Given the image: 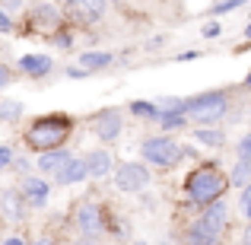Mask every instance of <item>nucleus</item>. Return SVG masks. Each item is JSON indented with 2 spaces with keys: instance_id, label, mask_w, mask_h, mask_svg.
I'll list each match as a JSON object with an SVG mask.
<instances>
[{
  "instance_id": "nucleus-1",
  "label": "nucleus",
  "mask_w": 251,
  "mask_h": 245,
  "mask_svg": "<svg viewBox=\"0 0 251 245\" xmlns=\"http://www.w3.org/2000/svg\"><path fill=\"white\" fill-rule=\"evenodd\" d=\"M74 134V118L54 111V115H42L29 124L25 131V147L35 153H48V150H61L67 143V137Z\"/></svg>"
},
{
  "instance_id": "nucleus-2",
  "label": "nucleus",
  "mask_w": 251,
  "mask_h": 245,
  "mask_svg": "<svg viewBox=\"0 0 251 245\" xmlns=\"http://www.w3.org/2000/svg\"><path fill=\"white\" fill-rule=\"evenodd\" d=\"M229 188V175L213 163H203L184 178V197L197 207H207V204L220 201Z\"/></svg>"
},
{
  "instance_id": "nucleus-3",
  "label": "nucleus",
  "mask_w": 251,
  "mask_h": 245,
  "mask_svg": "<svg viewBox=\"0 0 251 245\" xmlns=\"http://www.w3.org/2000/svg\"><path fill=\"white\" fill-rule=\"evenodd\" d=\"M226 220H229V210H226V201H213L203 207V214L191 223L188 229V245H220V236L226 229Z\"/></svg>"
},
{
  "instance_id": "nucleus-4",
  "label": "nucleus",
  "mask_w": 251,
  "mask_h": 245,
  "mask_svg": "<svg viewBox=\"0 0 251 245\" xmlns=\"http://www.w3.org/2000/svg\"><path fill=\"white\" fill-rule=\"evenodd\" d=\"M226 111H229V92L226 89L201 92V96L184 102V118L197 121V124H216V121H223Z\"/></svg>"
},
{
  "instance_id": "nucleus-5",
  "label": "nucleus",
  "mask_w": 251,
  "mask_h": 245,
  "mask_svg": "<svg viewBox=\"0 0 251 245\" xmlns=\"http://www.w3.org/2000/svg\"><path fill=\"white\" fill-rule=\"evenodd\" d=\"M140 153H143L147 163L159 165V169H172V165H178L191 150L181 147V143H175L172 137H147L143 147H140Z\"/></svg>"
},
{
  "instance_id": "nucleus-6",
  "label": "nucleus",
  "mask_w": 251,
  "mask_h": 245,
  "mask_svg": "<svg viewBox=\"0 0 251 245\" xmlns=\"http://www.w3.org/2000/svg\"><path fill=\"white\" fill-rule=\"evenodd\" d=\"M74 220H76V229H80L83 236H92L96 239L99 233H102V226H105V210L99 207L96 201H80L76 204V210H74Z\"/></svg>"
},
{
  "instance_id": "nucleus-7",
  "label": "nucleus",
  "mask_w": 251,
  "mask_h": 245,
  "mask_svg": "<svg viewBox=\"0 0 251 245\" xmlns=\"http://www.w3.org/2000/svg\"><path fill=\"white\" fill-rule=\"evenodd\" d=\"M150 185V172L143 163H121L115 169V188L118 191H143Z\"/></svg>"
},
{
  "instance_id": "nucleus-8",
  "label": "nucleus",
  "mask_w": 251,
  "mask_h": 245,
  "mask_svg": "<svg viewBox=\"0 0 251 245\" xmlns=\"http://www.w3.org/2000/svg\"><path fill=\"white\" fill-rule=\"evenodd\" d=\"M64 13H67L70 23L92 26L96 19H102V13H105V0H67V3H64Z\"/></svg>"
},
{
  "instance_id": "nucleus-9",
  "label": "nucleus",
  "mask_w": 251,
  "mask_h": 245,
  "mask_svg": "<svg viewBox=\"0 0 251 245\" xmlns=\"http://www.w3.org/2000/svg\"><path fill=\"white\" fill-rule=\"evenodd\" d=\"M19 194H23V201H29L32 207H45L51 188H48V182L38 178V175H23L19 178Z\"/></svg>"
},
{
  "instance_id": "nucleus-10",
  "label": "nucleus",
  "mask_w": 251,
  "mask_h": 245,
  "mask_svg": "<svg viewBox=\"0 0 251 245\" xmlns=\"http://www.w3.org/2000/svg\"><path fill=\"white\" fill-rule=\"evenodd\" d=\"M121 111L118 109H102L96 115V124H92V131H96L99 140H115V137H121Z\"/></svg>"
},
{
  "instance_id": "nucleus-11",
  "label": "nucleus",
  "mask_w": 251,
  "mask_h": 245,
  "mask_svg": "<svg viewBox=\"0 0 251 245\" xmlns=\"http://www.w3.org/2000/svg\"><path fill=\"white\" fill-rule=\"evenodd\" d=\"M32 23H35V29H45V35H57L64 16L54 3H38L35 10H32Z\"/></svg>"
},
{
  "instance_id": "nucleus-12",
  "label": "nucleus",
  "mask_w": 251,
  "mask_h": 245,
  "mask_svg": "<svg viewBox=\"0 0 251 245\" xmlns=\"http://www.w3.org/2000/svg\"><path fill=\"white\" fill-rule=\"evenodd\" d=\"M89 178V169H86V156H70V163L57 172V185H80Z\"/></svg>"
},
{
  "instance_id": "nucleus-13",
  "label": "nucleus",
  "mask_w": 251,
  "mask_h": 245,
  "mask_svg": "<svg viewBox=\"0 0 251 245\" xmlns=\"http://www.w3.org/2000/svg\"><path fill=\"white\" fill-rule=\"evenodd\" d=\"M70 163V150H48V153H38V172H45V175H54L64 169V165Z\"/></svg>"
},
{
  "instance_id": "nucleus-14",
  "label": "nucleus",
  "mask_w": 251,
  "mask_h": 245,
  "mask_svg": "<svg viewBox=\"0 0 251 245\" xmlns=\"http://www.w3.org/2000/svg\"><path fill=\"white\" fill-rule=\"evenodd\" d=\"M19 70L29 77H45L51 70V57L48 54H23L19 57Z\"/></svg>"
},
{
  "instance_id": "nucleus-15",
  "label": "nucleus",
  "mask_w": 251,
  "mask_h": 245,
  "mask_svg": "<svg viewBox=\"0 0 251 245\" xmlns=\"http://www.w3.org/2000/svg\"><path fill=\"white\" fill-rule=\"evenodd\" d=\"M86 169H89L92 178H105L111 172V156L105 153V150H92V153L86 156Z\"/></svg>"
},
{
  "instance_id": "nucleus-16",
  "label": "nucleus",
  "mask_w": 251,
  "mask_h": 245,
  "mask_svg": "<svg viewBox=\"0 0 251 245\" xmlns=\"http://www.w3.org/2000/svg\"><path fill=\"white\" fill-rule=\"evenodd\" d=\"M0 210L10 217L13 223L23 217V204H19V188H3L0 191Z\"/></svg>"
},
{
  "instance_id": "nucleus-17",
  "label": "nucleus",
  "mask_w": 251,
  "mask_h": 245,
  "mask_svg": "<svg viewBox=\"0 0 251 245\" xmlns=\"http://www.w3.org/2000/svg\"><path fill=\"white\" fill-rule=\"evenodd\" d=\"M111 61H115V57H111L108 51H83L80 54V67L83 70H102V67H108Z\"/></svg>"
},
{
  "instance_id": "nucleus-18",
  "label": "nucleus",
  "mask_w": 251,
  "mask_h": 245,
  "mask_svg": "<svg viewBox=\"0 0 251 245\" xmlns=\"http://www.w3.org/2000/svg\"><path fill=\"white\" fill-rule=\"evenodd\" d=\"M229 185H239V188H245L251 185V163H235V169L229 172Z\"/></svg>"
},
{
  "instance_id": "nucleus-19",
  "label": "nucleus",
  "mask_w": 251,
  "mask_h": 245,
  "mask_svg": "<svg viewBox=\"0 0 251 245\" xmlns=\"http://www.w3.org/2000/svg\"><path fill=\"white\" fill-rule=\"evenodd\" d=\"M184 102H188V99H159V102H156V111H159V115H184Z\"/></svg>"
},
{
  "instance_id": "nucleus-20",
  "label": "nucleus",
  "mask_w": 251,
  "mask_h": 245,
  "mask_svg": "<svg viewBox=\"0 0 251 245\" xmlns=\"http://www.w3.org/2000/svg\"><path fill=\"white\" fill-rule=\"evenodd\" d=\"M19 115H23V102H16V99H3L0 102V121H16Z\"/></svg>"
},
{
  "instance_id": "nucleus-21",
  "label": "nucleus",
  "mask_w": 251,
  "mask_h": 245,
  "mask_svg": "<svg viewBox=\"0 0 251 245\" xmlns=\"http://www.w3.org/2000/svg\"><path fill=\"white\" fill-rule=\"evenodd\" d=\"M156 121H159L162 131H181L184 124H188V118L184 115H159V111H156Z\"/></svg>"
},
{
  "instance_id": "nucleus-22",
  "label": "nucleus",
  "mask_w": 251,
  "mask_h": 245,
  "mask_svg": "<svg viewBox=\"0 0 251 245\" xmlns=\"http://www.w3.org/2000/svg\"><path fill=\"white\" fill-rule=\"evenodd\" d=\"M197 140L201 143H207V147H223V131H197Z\"/></svg>"
},
{
  "instance_id": "nucleus-23",
  "label": "nucleus",
  "mask_w": 251,
  "mask_h": 245,
  "mask_svg": "<svg viewBox=\"0 0 251 245\" xmlns=\"http://www.w3.org/2000/svg\"><path fill=\"white\" fill-rule=\"evenodd\" d=\"M239 210H242V217H245V220H251V185H245V188H242V194H239Z\"/></svg>"
},
{
  "instance_id": "nucleus-24",
  "label": "nucleus",
  "mask_w": 251,
  "mask_h": 245,
  "mask_svg": "<svg viewBox=\"0 0 251 245\" xmlns=\"http://www.w3.org/2000/svg\"><path fill=\"white\" fill-rule=\"evenodd\" d=\"M130 111L140 118H156V102H134L130 105Z\"/></svg>"
},
{
  "instance_id": "nucleus-25",
  "label": "nucleus",
  "mask_w": 251,
  "mask_h": 245,
  "mask_svg": "<svg viewBox=\"0 0 251 245\" xmlns=\"http://www.w3.org/2000/svg\"><path fill=\"white\" fill-rule=\"evenodd\" d=\"M235 156H239L242 163H251V134H245L239 140V150H235Z\"/></svg>"
},
{
  "instance_id": "nucleus-26",
  "label": "nucleus",
  "mask_w": 251,
  "mask_h": 245,
  "mask_svg": "<svg viewBox=\"0 0 251 245\" xmlns=\"http://www.w3.org/2000/svg\"><path fill=\"white\" fill-rule=\"evenodd\" d=\"M242 3H245V0H216L213 13H232V10H239Z\"/></svg>"
},
{
  "instance_id": "nucleus-27",
  "label": "nucleus",
  "mask_w": 251,
  "mask_h": 245,
  "mask_svg": "<svg viewBox=\"0 0 251 245\" xmlns=\"http://www.w3.org/2000/svg\"><path fill=\"white\" fill-rule=\"evenodd\" d=\"M10 83H13V74H10V67H6V64H0V89H6Z\"/></svg>"
},
{
  "instance_id": "nucleus-28",
  "label": "nucleus",
  "mask_w": 251,
  "mask_h": 245,
  "mask_svg": "<svg viewBox=\"0 0 251 245\" xmlns=\"http://www.w3.org/2000/svg\"><path fill=\"white\" fill-rule=\"evenodd\" d=\"M0 32H3V35H10V32H13V19L6 16L3 10H0Z\"/></svg>"
},
{
  "instance_id": "nucleus-29",
  "label": "nucleus",
  "mask_w": 251,
  "mask_h": 245,
  "mask_svg": "<svg viewBox=\"0 0 251 245\" xmlns=\"http://www.w3.org/2000/svg\"><path fill=\"white\" fill-rule=\"evenodd\" d=\"M13 163V150L10 147H0V169H3V165H10Z\"/></svg>"
},
{
  "instance_id": "nucleus-30",
  "label": "nucleus",
  "mask_w": 251,
  "mask_h": 245,
  "mask_svg": "<svg viewBox=\"0 0 251 245\" xmlns=\"http://www.w3.org/2000/svg\"><path fill=\"white\" fill-rule=\"evenodd\" d=\"M203 35H207V38H216V35H220V23H207V26H203Z\"/></svg>"
},
{
  "instance_id": "nucleus-31",
  "label": "nucleus",
  "mask_w": 251,
  "mask_h": 245,
  "mask_svg": "<svg viewBox=\"0 0 251 245\" xmlns=\"http://www.w3.org/2000/svg\"><path fill=\"white\" fill-rule=\"evenodd\" d=\"M67 77H74V80H83V77H89V70H83V67H67Z\"/></svg>"
},
{
  "instance_id": "nucleus-32",
  "label": "nucleus",
  "mask_w": 251,
  "mask_h": 245,
  "mask_svg": "<svg viewBox=\"0 0 251 245\" xmlns=\"http://www.w3.org/2000/svg\"><path fill=\"white\" fill-rule=\"evenodd\" d=\"M194 57H201V51H184V54H178V61H194Z\"/></svg>"
},
{
  "instance_id": "nucleus-33",
  "label": "nucleus",
  "mask_w": 251,
  "mask_h": 245,
  "mask_svg": "<svg viewBox=\"0 0 251 245\" xmlns=\"http://www.w3.org/2000/svg\"><path fill=\"white\" fill-rule=\"evenodd\" d=\"M0 3H3L6 10H19V6H23V0H0Z\"/></svg>"
},
{
  "instance_id": "nucleus-34",
  "label": "nucleus",
  "mask_w": 251,
  "mask_h": 245,
  "mask_svg": "<svg viewBox=\"0 0 251 245\" xmlns=\"http://www.w3.org/2000/svg\"><path fill=\"white\" fill-rule=\"evenodd\" d=\"M3 245H29V242H25V239H19V236H10V239H6Z\"/></svg>"
},
{
  "instance_id": "nucleus-35",
  "label": "nucleus",
  "mask_w": 251,
  "mask_h": 245,
  "mask_svg": "<svg viewBox=\"0 0 251 245\" xmlns=\"http://www.w3.org/2000/svg\"><path fill=\"white\" fill-rule=\"evenodd\" d=\"M74 245H99V242H96V239H92V236H83V239H76Z\"/></svg>"
},
{
  "instance_id": "nucleus-36",
  "label": "nucleus",
  "mask_w": 251,
  "mask_h": 245,
  "mask_svg": "<svg viewBox=\"0 0 251 245\" xmlns=\"http://www.w3.org/2000/svg\"><path fill=\"white\" fill-rule=\"evenodd\" d=\"M35 245H54V239H45V236H42V239H38Z\"/></svg>"
},
{
  "instance_id": "nucleus-37",
  "label": "nucleus",
  "mask_w": 251,
  "mask_h": 245,
  "mask_svg": "<svg viewBox=\"0 0 251 245\" xmlns=\"http://www.w3.org/2000/svg\"><path fill=\"white\" fill-rule=\"evenodd\" d=\"M245 245H251V226H245Z\"/></svg>"
},
{
  "instance_id": "nucleus-38",
  "label": "nucleus",
  "mask_w": 251,
  "mask_h": 245,
  "mask_svg": "<svg viewBox=\"0 0 251 245\" xmlns=\"http://www.w3.org/2000/svg\"><path fill=\"white\" fill-rule=\"evenodd\" d=\"M245 38H251V23H248V26H245Z\"/></svg>"
},
{
  "instance_id": "nucleus-39",
  "label": "nucleus",
  "mask_w": 251,
  "mask_h": 245,
  "mask_svg": "<svg viewBox=\"0 0 251 245\" xmlns=\"http://www.w3.org/2000/svg\"><path fill=\"white\" fill-rule=\"evenodd\" d=\"M245 86H248V89H251V74H248V80H245Z\"/></svg>"
}]
</instances>
